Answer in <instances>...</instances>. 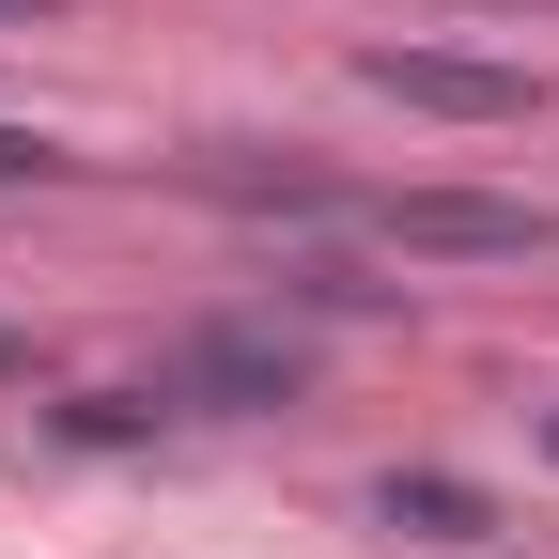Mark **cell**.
Instances as JSON below:
<instances>
[{
    "label": "cell",
    "instance_id": "277c9868",
    "mask_svg": "<svg viewBox=\"0 0 559 559\" xmlns=\"http://www.w3.org/2000/svg\"><path fill=\"white\" fill-rule=\"evenodd\" d=\"M373 513L419 528V544H481V528H498V513H481V481H451V466H389V481H373Z\"/></svg>",
    "mask_w": 559,
    "mask_h": 559
},
{
    "label": "cell",
    "instance_id": "7a4b0ae2",
    "mask_svg": "<svg viewBox=\"0 0 559 559\" xmlns=\"http://www.w3.org/2000/svg\"><path fill=\"white\" fill-rule=\"evenodd\" d=\"M373 234L404 264H544L559 249L544 202H498V187H404V202H373Z\"/></svg>",
    "mask_w": 559,
    "mask_h": 559
},
{
    "label": "cell",
    "instance_id": "8992f818",
    "mask_svg": "<svg viewBox=\"0 0 559 559\" xmlns=\"http://www.w3.org/2000/svg\"><path fill=\"white\" fill-rule=\"evenodd\" d=\"M140 419H156V389H79V404H62V436H94V451H124Z\"/></svg>",
    "mask_w": 559,
    "mask_h": 559
},
{
    "label": "cell",
    "instance_id": "ba28073f",
    "mask_svg": "<svg viewBox=\"0 0 559 559\" xmlns=\"http://www.w3.org/2000/svg\"><path fill=\"white\" fill-rule=\"evenodd\" d=\"M16 16H47V0H0V32H16Z\"/></svg>",
    "mask_w": 559,
    "mask_h": 559
},
{
    "label": "cell",
    "instance_id": "6da1fadb",
    "mask_svg": "<svg viewBox=\"0 0 559 559\" xmlns=\"http://www.w3.org/2000/svg\"><path fill=\"white\" fill-rule=\"evenodd\" d=\"M358 79H373L389 109H436V124H528V109H544L528 62H498V47H436V32H373Z\"/></svg>",
    "mask_w": 559,
    "mask_h": 559
},
{
    "label": "cell",
    "instance_id": "9c48e42d",
    "mask_svg": "<svg viewBox=\"0 0 559 559\" xmlns=\"http://www.w3.org/2000/svg\"><path fill=\"white\" fill-rule=\"evenodd\" d=\"M0 373H32V358H16V326H0Z\"/></svg>",
    "mask_w": 559,
    "mask_h": 559
},
{
    "label": "cell",
    "instance_id": "3957f363",
    "mask_svg": "<svg viewBox=\"0 0 559 559\" xmlns=\"http://www.w3.org/2000/svg\"><path fill=\"white\" fill-rule=\"evenodd\" d=\"M296 389H311V342H296V326H187V342H171V404L280 419Z\"/></svg>",
    "mask_w": 559,
    "mask_h": 559
},
{
    "label": "cell",
    "instance_id": "5b68a950",
    "mask_svg": "<svg viewBox=\"0 0 559 559\" xmlns=\"http://www.w3.org/2000/svg\"><path fill=\"white\" fill-rule=\"evenodd\" d=\"M202 187H218V202H280V218H342V187H326V171H296V156H280V171H264V156H218Z\"/></svg>",
    "mask_w": 559,
    "mask_h": 559
},
{
    "label": "cell",
    "instance_id": "30bf717a",
    "mask_svg": "<svg viewBox=\"0 0 559 559\" xmlns=\"http://www.w3.org/2000/svg\"><path fill=\"white\" fill-rule=\"evenodd\" d=\"M544 451H559V419H544Z\"/></svg>",
    "mask_w": 559,
    "mask_h": 559
},
{
    "label": "cell",
    "instance_id": "52a82bcc",
    "mask_svg": "<svg viewBox=\"0 0 559 559\" xmlns=\"http://www.w3.org/2000/svg\"><path fill=\"white\" fill-rule=\"evenodd\" d=\"M47 171H79V156H62L47 124H0V187H47Z\"/></svg>",
    "mask_w": 559,
    "mask_h": 559
}]
</instances>
